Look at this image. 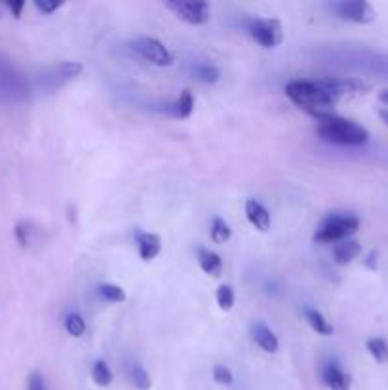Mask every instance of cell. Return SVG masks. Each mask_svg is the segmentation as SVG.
Wrapping results in <instances>:
<instances>
[{
	"instance_id": "6",
	"label": "cell",
	"mask_w": 388,
	"mask_h": 390,
	"mask_svg": "<svg viewBox=\"0 0 388 390\" xmlns=\"http://www.w3.org/2000/svg\"><path fill=\"white\" fill-rule=\"evenodd\" d=\"M332 8L341 19L360 23V25H368L377 18L370 2H363V0H343V2H335Z\"/></svg>"
},
{
	"instance_id": "26",
	"label": "cell",
	"mask_w": 388,
	"mask_h": 390,
	"mask_svg": "<svg viewBox=\"0 0 388 390\" xmlns=\"http://www.w3.org/2000/svg\"><path fill=\"white\" fill-rule=\"evenodd\" d=\"M35 6L40 10L42 13H46V16H50V13H54L57 10V8L63 6V2H57V0H35Z\"/></svg>"
},
{
	"instance_id": "1",
	"label": "cell",
	"mask_w": 388,
	"mask_h": 390,
	"mask_svg": "<svg viewBox=\"0 0 388 390\" xmlns=\"http://www.w3.org/2000/svg\"><path fill=\"white\" fill-rule=\"evenodd\" d=\"M368 86L356 78H324V80H291L286 95L295 105L318 120L333 114V107L344 95L365 94Z\"/></svg>"
},
{
	"instance_id": "2",
	"label": "cell",
	"mask_w": 388,
	"mask_h": 390,
	"mask_svg": "<svg viewBox=\"0 0 388 390\" xmlns=\"http://www.w3.org/2000/svg\"><path fill=\"white\" fill-rule=\"evenodd\" d=\"M318 135L327 143L341 147H362L370 141V132L351 118L326 114L318 118Z\"/></svg>"
},
{
	"instance_id": "9",
	"label": "cell",
	"mask_w": 388,
	"mask_h": 390,
	"mask_svg": "<svg viewBox=\"0 0 388 390\" xmlns=\"http://www.w3.org/2000/svg\"><path fill=\"white\" fill-rule=\"evenodd\" d=\"M245 217L250 221L251 227H255L259 233H267L270 228V214L261 202L250 200L245 202Z\"/></svg>"
},
{
	"instance_id": "22",
	"label": "cell",
	"mask_w": 388,
	"mask_h": 390,
	"mask_svg": "<svg viewBox=\"0 0 388 390\" xmlns=\"http://www.w3.org/2000/svg\"><path fill=\"white\" fill-rule=\"evenodd\" d=\"M99 295L109 303H122L126 301V291L120 288V286H114V284H101Z\"/></svg>"
},
{
	"instance_id": "16",
	"label": "cell",
	"mask_w": 388,
	"mask_h": 390,
	"mask_svg": "<svg viewBox=\"0 0 388 390\" xmlns=\"http://www.w3.org/2000/svg\"><path fill=\"white\" fill-rule=\"evenodd\" d=\"M210 236L215 244H226L232 236V231L229 227V223H226L223 217H215L212 221V228H210Z\"/></svg>"
},
{
	"instance_id": "11",
	"label": "cell",
	"mask_w": 388,
	"mask_h": 390,
	"mask_svg": "<svg viewBox=\"0 0 388 390\" xmlns=\"http://www.w3.org/2000/svg\"><path fill=\"white\" fill-rule=\"evenodd\" d=\"M251 337H253V341L257 343V346H259V348H263L265 353H270V354L276 353V351H278V346H280L274 331H272L269 326L261 324V322H257V324L251 326Z\"/></svg>"
},
{
	"instance_id": "17",
	"label": "cell",
	"mask_w": 388,
	"mask_h": 390,
	"mask_svg": "<svg viewBox=\"0 0 388 390\" xmlns=\"http://www.w3.org/2000/svg\"><path fill=\"white\" fill-rule=\"evenodd\" d=\"M194 111V97L190 94V90H183V94L179 95V99L174 105V116L177 118H188Z\"/></svg>"
},
{
	"instance_id": "15",
	"label": "cell",
	"mask_w": 388,
	"mask_h": 390,
	"mask_svg": "<svg viewBox=\"0 0 388 390\" xmlns=\"http://www.w3.org/2000/svg\"><path fill=\"white\" fill-rule=\"evenodd\" d=\"M193 76L196 80L204 82V84H215V82H219L221 71L215 65L198 63L193 67Z\"/></svg>"
},
{
	"instance_id": "31",
	"label": "cell",
	"mask_w": 388,
	"mask_h": 390,
	"mask_svg": "<svg viewBox=\"0 0 388 390\" xmlns=\"http://www.w3.org/2000/svg\"><path fill=\"white\" fill-rule=\"evenodd\" d=\"M379 116H381V118L388 124V111H381V113H379Z\"/></svg>"
},
{
	"instance_id": "10",
	"label": "cell",
	"mask_w": 388,
	"mask_h": 390,
	"mask_svg": "<svg viewBox=\"0 0 388 390\" xmlns=\"http://www.w3.org/2000/svg\"><path fill=\"white\" fill-rule=\"evenodd\" d=\"M135 242H138L139 257L143 261H152L154 257H158V253L162 252V240L154 233H138Z\"/></svg>"
},
{
	"instance_id": "12",
	"label": "cell",
	"mask_w": 388,
	"mask_h": 390,
	"mask_svg": "<svg viewBox=\"0 0 388 390\" xmlns=\"http://www.w3.org/2000/svg\"><path fill=\"white\" fill-rule=\"evenodd\" d=\"M362 253V245L356 240H343L333 248V257L337 264H348Z\"/></svg>"
},
{
	"instance_id": "32",
	"label": "cell",
	"mask_w": 388,
	"mask_h": 390,
	"mask_svg": "<svg viewBox=\"0 0 388 390\" xmlns=\"http://www.w3.org/2000/svg\"><path fill=\"white\" fill-rule=\"evenodd\" d=\"M381 101H382V103H387V105H388V92L381 94Z\"/></svg>"
},
{
	"instance_id": "29",
	"label": "cell",
	"mask_w": 388,
	"mask_h": 390,
	"mask_svg": "<svg viewBox=\"0 0 388 390\" xmlns=\"http://www.w3.org/2000/svg\"><path fill=\"white\" fill-rule=\"evenodd\" d=\"M8 10L12 12V16L16 19L21 18V13H23V10H25V2L21 0V2H6Z\"/></svg>"
},
{
	"instance_id": "20",
	"label": "cell",
	"mask_w": 388,
	"mask_h": 390,
	"mask_svg": "<svg viewBox=\"0 0 388 390\" xmlns=\"http://www.w3.org/2000/svg\"><path fill=\"white\" fill-rule=\"evenodd\" d=\"M130 377H132L133 386L138 390H149L150 389V377L147 370L139 362H133L132 370H130Z\"/></svg>"
},
{
	"instance_id": "13",
	"label": "cell",
	"mask_w": 388,
	"mask_h": 390,
	"mask_svg": "<svg viewBox=\"0 0 388 390\" xmlns=\"http://www.w3.org/2000/svg\"><path fill=\"white\" fill-rule=\"evenodd\" d=\"M198 264H200V269L210 276L217 278L221 276V271H223V261L215 252L212 250H204L200 248L198 250Z\"/></svg>"
},
{
	"instance_id": "19",
	"label": "cell",
	"mask_w": 388,
	"mask_h": 390,
	"mask_svg": "<svg viewBox=\"0 0 388 390\" xmlns=\"http://www.w3.org/2000/svg\"><path fill=\"white\" fill-rule=\"evenodd\" d=\"M365 346H368L370 354L377 360V362H379V364H387L388 362V343L387 341L381 339V337H373V339H370L368 343H365Z\"/></svg>"
},
{
	"instance_id": "5",
	"label": "cell",
	"mask_w": 388,
	"mask_h": 390,
	"mask_svg": "<svg viewBox=\"0 0 388 390\" xmlns=\"http://www.w3.org/2000/svg\"><path fill=\"white\" fill-rule=\"evenodd\" d=\"M166 8L176 13L179 19L190 23V25H206L210 21V4L207 2L171 0V2H166Z\"/></svg>"
},
{
	"instance_id": "3",
	"label": "cell",
	"mask_w": 388,
	"mask_h": 390,
	"mask_svg": "<svg viewBox=\"0 0 388 390\" xmlns=\"http://www.w3.org/2000/svg\"><path fill=\"white\" fill-rule=\"evenodd\" d=\"M360 228V219L354 214H329L320 223L318 231L314 234L316 242L329 244V242H343Z\"/></svg>"
},
{
	"instance_id": "8",
	"label": "cell",
	"mask_w": 388,
	"mask_h": 390,
	"mask_svg": "<svg viewBox=\"0 0 388 390\" xmlns=\"http://www.w3.org/2000/svg\"><path fill=\"white\" fill-rule=\"evenodd\" d=\"M322 381L332 390H351L352 384L351 375L343 372L337 360H327L326 364L322 365Z\"/></svg>"
},
{
	"instance_id": "27",
	"label": "cell",
	"mask_w": 388,
	"mask_h": 390,
	"mask_svg": "<svg viewBox=\"0 0 388 390\" xmlns=\"http://www.w3.org/2000/svg\"><path fill=\"white\" fill-rule=\"evenodd\" d=\"M13 233H16V240H18V244L21 245V248H27V245H29V228H27L25 223H18Z\"/></svg>"
},
{
	"instance_id": "4",
	"label": "cell",
	"mask_w": 388,
	"mask_h": 390,
	"mask_svg": "<svg viewBox=\"0 0 388 390\" xmlns=\"http://www.w3.org/2000/svg\"><path fill=\"white\" fill-rule=\"evenodd\" d=\"M248 32L250 37L255 40L257 44L263 46L267 50L270 48H276L284 40V31L282 23L278 19H269V18H257L251 19L248 23Z\"/></svg>"
},
{
	"instance_id": "21",
	"label": "cell",
	"mask_w": 388,
	"mask_h": 390,
	"mask_svg": "<svg viewBox=\"0 0 388 390\" xmlns=\"http://www.w3.org/2000/svg\"><path fill=\"white\" fill-rule=\"evenodd\" d=\"M65 329H67V334L73 335V337H82V335L86 334V322L82 318L80 315H76V312H71L65 318Z\"/></svg>"
},
{
	"instance_id": "18",
	"label": "cell",
	"mask_w": 388,
	"mask_h": 390,
	"mask_svg": "<svg viewBox=\"0 0 388 390\" xmlns=\"http://www.w3.org/2000/svg\"><path fill=\"white\" fill-rule=\"evenodd\" d=\"M92 381H94L97 386H109V384L113 383V372H111V367L107 365V362L103 360H97L92 367Z\"/></svg>"
},
{
	"instance_id": "30",
	"label": "cell",
	"mask_w": 388,
	"mask_h": 390,
	"mask_svg": "<svg viewBox=\"0 0 388 390\" xmlns=\"http://www.w3.org/2000/svg\"><path fill=\"white\" fill-rule=\"evenodd\" d=\"M375 261H377V253H375V252H371V253H370V257H368V261H365V264H368L370 269H375V267H377Z\"/></svg>"
},
{
	"instance_id": "24",
	"label": "cell",
	"mask_w": 388,
	"mask_h": 390,
	"mask_svg": "<svg viewBox=\"0 0 388 390\" xmlns=\"http://www.w3.org/2000/svg\"><path fill=\"white\" fill-rule=\"evenodd\" d=\"M82 69H84V67H82V63H78V61H65V63L59 65L54 73L59 75L61 80H69V78H75V76L80 75Z\"/></svg>"
},
{
	"instance_id": "23",
	"label": "cell",
	"mask_w": 388,
	"mask_h": 390,
	"mask_svg": "<svg viewBox=\"0 0 388 390\" xmlns=\"http://www.w3.org/2000/svg\"><path fill=\"white\" fill-rule=\"evenodd\" d=\"M215 299H217V305H219L221 310H231L234 307V301H236L234 290H232L231 286H219Z\"/></svg>"
},
{
	"instance_id": "7",
	"label": "cell",
	"mask_w": 388,
	"mask_h": 390,
	"mask_svg": "<svg viewBox=\"0 0 388 390\" xmlns=\"http://www.w3.org/2000/svg\"><path fill=\"white\" fill-rule=\"evenodd\" d=\"M133 50L138 51L139 56L147 59L149 63L158 65V67H169V65L174 63V56H171V51L166 48V46L157 40V38H150V37H141L138 38L135 42H133Z\"/></svg>"
},
{
	"instance_id": "28",
	"label": "cell",
	"mask_w": 388,
	"mask_h": 390,
	"mask_svg": "<svg viewBox=\"0 0 388 390\" xmlns=\"http://www.w3.org/2000/svg\"><path fill=\"white\" fill-rule=\"evenodd\" d=\"M27 390H46L44 379L38 372H32L31 377H29V384H27Z\"/></svg>"
},
{
	"instance_id": "25",
	"label": "cell",
	"mask_w": 388,
	"mask_h": 390,
	"mask_svg": "<svg viewBox=\"0 0 388 390\" xmlns=\"http://www.w3.org/2000/svg\"><path fill=\"white\" fill-rule=\"evenodd\" d=\"M213 381L219 384H225V386H231L234 383V375H232V372L226 365L217 364L213 367Z\"/></svg>"
},
{
	"instance_id": "14",
	"label": "cell",
	"mask_w": 388,
	"mask_h": 390,
	"mask_svg": "<svg viewBox=\"0 0 388 390\" xmlns=\"http://www.w3.org/2000/svg\"><path fill=\"white\" fill-rule=\"evenodd\" d=\"M305 318H307V322L310 324V327H313L316 334L320 335L333 334V326L326 320V318H324V315H322L320 310L313 309V307H307V309H305Z\"/></svg>"
}]
</instances>
